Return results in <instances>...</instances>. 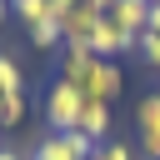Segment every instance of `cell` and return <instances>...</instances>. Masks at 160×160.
<instances>
[{"label": "cell", "instance_id": "obj_18", "mask_svg": "<svg viewBox=\"0 0 160 160\" xmlns=\"http://www.w3.org/2000/svg\"><path fill=\"white\" fill-rule=\"evenodd\" d=\"M70 5H80V0H50V10H55V15H65Z\"/></svg>", "mask_w": 160, "mask_h": 160}, {"label": "cell", "instance_id": "obj_22", "mask_svg": "<svg viewBox=\"0 0 160 160\" xmlns=\"http://www.w3.org/2000/svg\"><path fill=\"white\" fill-rule=\"evenodd\" d=\"M0 145H5V140H0Z\"/></svg>", "mask_w": 160, "mask_h": 160}, {"label": "cell", "instance_id": "obj_2", "mask_svg": "<svg viewBox=\"0 0 160 160\" xmlns=\"http://www.w3.org/2000/svg\"><path fill=\"white\" fill-rule=\"evenodd\" d=\"M135 135H140V160H160V90H145L135 100Z\"/></svg>", "mask_w": 160, "mask_h": 160}, {"label": "cell", "instance_id": "obj_19", "mask_svg": "<svg viewBox=\"0 0 160 160\" xmlns=\"http://www.w3.org/2000/svg\"><path fill=\"white\" fill-rule=\"evenodd\" d=\"M85 5H95V10H110V5H115V0H85Z\"/></svg>", "mask_w": 160, "mask_h": 160}, {"label": "cell", "instance_id": "obj_20", "mask_svg": "<svg viewBox=\"0 0 160 160\" xmlns=\"http://www.w3.org/2000/svg\"><path fill=\"white\" fill-rule=\"evenodd\" d=\"M5 15H10V0H0V20H5Z\"/></svg>", "mask_w": 160, "mask_h": 160}, {"label": "cell", "instance_id": "obj_5", "mask_svg": "<svg viewBox=\"0 0 160 160\" xmlns=\"http://www.w3.org/2000/svg\"><path fill=\"white\" fill-rule=\"evenodd\" d=\"M105 15L120 25V35H125V40H135V45H140V35H145V25H150V0H115Z\"/></svg>", "mask_w": 160, "mask_h": 160}, {"label": "cell", "instance_id": "obj_4", "mask_svg": "<svg viewBox=\"0 0 160 160\" xmlns=\"http://www.w3.org/2000/svg\"><path fill=\"white\" fill-rule=\"evenodd\" d=\"M120 90H125V70H120V60H95V70H90V80H85V100H105V105H115Z\"/></svg>", "mask_w": 160, "mask_h": 160}, {"label": "cell", "instance_id": "obj_16", "mask_svg": "<svg viewBox=\"0 0 160 160\" xmlns=\"http://www.w3.org/2000/svg\"><path fill=\"white\" fill-rule=\"evenodd\" d=\"M145 30H155V35H160V0H150V25H145Z\"/></svg>", "mask_w": 160, "mask_h": 160}, {"label": "cell", "instance_id": "obj_13", "mask_svg": "<svg viewBox=\"0 0 160 160\" xmlns=\"http://www.w3.org/2000/svg\"><path fill=\"white\" fill-rule=\"evenodd\" d=\"M135 50H140V60H145V65H150V70H160V35H155V30H145V35H140V45H135Z\"/></svg>", "mask_w": 160, "mask_h": 160}, {"label": "cell", "instance_id": "obj_8", "mask_svg": "<svg viewBox=\"0 0 160 160\" xmlns=\"http://www.w3.org/2000/svg\"><path fill=\"white\" fill-rule=\"evenodd\" d=\"M95 60H100V55H90L85 45H60V80H70V85H80V90H85V80H90Z\"/></svg>", "mask_w": 160, "mask_h": 160}, {"label": "cell", "instance_id": "obj_15", "mask_svg": "<svg viewBox=\"0 0 160 160\" xmlns=\"http://www.w3.org/2000/svg\"><path fill=\"white\" fill-rule=\"evenodd\" d=\"M95 150H100L105 160H140L135 145H125V140H105V145H95Z\"/></svg>", "mask_w": 160, "mask_h": 160}, {"label": "cell", "instance_id": "obj_17", "mask_svg": "<svg viewBox=\"0 0 160 160\" xmlns=\"http://www.w3.org/2000/svg\"><path fill=\"white\" fill-rule=\"evenodd\" d=\"M0 160H30V155H20L15 145H0Z\"/></svg>", "mask_w": 160, "mask_h": 160}, {"label": "cell", "instance_id": "obj_14", "mask_svg": "<svg viewBox=\"0 0 160 160\" xmlns=\"http://www.w3.org/2000/svg\"><path fill=\"white\" fill-rule=\"evenodd\" d=\"M15 125H25V95H15L5 105V115H0V130H15Z\"/></svg>", "mask_w": 160, "mask_h": 160}, {"label": "cell", "instance_id": "obj_21", "mask_svg": "<svg viewBox=\"0 0 160 160\" xmlns=\"http://www.w3.org/2000/svg\"><path fill=\"white\" fill-rule=\"evenodd\" d=\"M85 160H105V155H100V150H90V155H85Z\"/></svg>", "mask_w": 160, "mask_h": 160}, {"label": "cell", "instance_id": "obj_11", "mask_svg": "<svg viewBox=\"0 0 160 160\" xmlns=\"http://www.w3.org/2000/svg\"><path fill=\"white\" fill-rule=\"evenodd\" d=\"M15 95H25V75H20V60H15V55H0V115H5V105H10Z\"/></svg>", "mask_w": 160, "mask_h": 160}, {"label": "cell", "instance_id": "obj_7", "mask_svg": "<svg viewBox=\"0 0 160 160\" xmlns=\"http://www.w3.org/2000/svg\"><path fill=\"white\" fill-rule=\"evenodd\" d=\"M90 55H100V60H120L125 50H135V40H125L120 35V25L110 20V15H100V25H95V35H90V45H85Z\"/></svg>", "mask_w": 160, "mask_h": 160}, {"label": "cell", "instance_id": "obj_3", "mask_svg": "<svg viewBox=\"0 0 160 160\" xmlns=\"http://www.w3.org/2000/svg\"><path fill=\"white\" fill-rule=\"evenodd\" d=\"M95 145L80 135V130H50L35 150H30V160H85Z\"/></svg>", "mask_w": 160, "mask_h": 160}, {"label": "cell", "instance_id": "obj_10", "mask_svg": "<svg viewBox=\"0 0 160 160\" xmlns=\"http://www.w3.org/2000/svg\"><path fill=\"white\" fill-rule=\"evenodd\" d=\"M25 35H30V45L35 50H60L65 45V25H60V15L50 10V15H40L35 25H25Z\"/></svg>", "mask_w": 160, "mask_h": 160}, {"label": "cell", "instance_id": "obj_1", "mask_svg": "<svg viewBox=\"0 0 160 160\" xmlns=\"http://www.w3.org/2000/svg\"><path fill=\"white\" fill-rule=\"evenodd\" d=\"M80 110H85V90L55 75L50 90H45V125L50 130H75L80 125Z\"/></svg>", "mask_w": 160, "mask_h": 160}, {"label": "cell", "instance_id": "obj_12", "mask_svg": "<svg viewBox=\"0 0 160 160\" xmlns=\"http://www.w3.org/2000/svg\"><path fill=\"white\" fill-rule=\"evenodd\" d=\"M10 15L20 25H35L40 15H50V0H10Z\"/></svg>", "mask_w": 160, "mask_h": 160}, {"label": "cell", "instance_id": "obj_9", "mask_svg": "<svg viewBox=\"0 0 160 160\" xmlns=\"http://www.w3.org/2000/svg\"><path fill=\"white\" fill-rule=\"evenodd\" d=\"M90 145H105L110 140V105L105 100H85V110H80V125H75Z\"/></svg>", "mask_w": 160, "mask_h": 160}, {"label": "cell", "instance_id": "obj_6", "mask_svg": "<svg viewBox=\"0 0 160 160\" xmlns=\"http://www.w3.org/2000/svg\"><path fill=\"white\" fill-rule=\"evenodd\" d=\"M100 15L105 10H95V5H70L65 15H60V25H65V45H90V35H95V25H100Z\"/></svg>", "mask_w": 160, "mask_h": 160}]
</instances>
